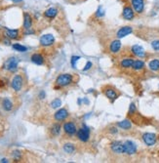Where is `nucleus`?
<instances>
[{
  "mask_svg": "<svg viewBox=\"0 0 159 163\" xmlns=\"http://www.w3.org/2000/svg\"><path fill=\"white\" fill-rule=\"evenodd\" d=\"M72 75L69 74V73H63V74H60L56 79V83L59 87H66L68 86L69 84L72 82Z\"/></svg>",
  "mask_w": 159,
  "mask_h": 163,
  "instance_id": "nucleus-1",
  "label": "nucleus"
},
{
  "mask_svg": "<svg viewBox=\"0 0 159 163\" xmlns=\"http://www.w3.org/2000/svg\"><path fill=\"white\" fill-rule=\"evenodd\" d=\"M77 138L81 142H87L90 138V129L86 125H83L77 132Z\"/></svg>",
  "mask_w": 159,
  "mask_h": 163,
  "instance_id": "nucleus-2",
  "label": "nucleus"
},
{
  "mask_svg": "<svg viewBox=\"0 0 159 163\" xmlns=\"http://www.w3.org/2000/svg\"><path fill=\"white\" fill-rule=\"evenodd\" d=\"M18 60H17L15 57H12V58H9L8 60L4 63V68L11 72L13 71H16L17 68H18Z\"/></svg>",
  "mask_w": 159,
  "mask_h": 163,
  "instance_id": "nucleus-3",
  "label": "nucleus"
},
{
  "mask_svg": "<svg viewBox=\"0 0 159 163\" xmlns=\"http://www.w3.org/2000/svg\"><path fill=\"white\" fill-rule=\"evenodd\" d=\"M23 84H24V78L22 75H15L14 78L12 79V82H11V86L12 88L14 89L15 91H21L22 87H23Z\"/></svg>",
  "mask_w": 159,
  "mask_h": 163,
  "instance_id": "nucleus-4",
  "label": "nucleus"
},
{
  "mask_svg": "<svg viewBox=\"0 0 159 163\" xmlns=\"http://www.w3.org/2000/svg\"><path fill=\"white\" fill-rule=\"evenodd\" d=\"M123 147H124V154H129V155H132V154H136L137 147L133 142H131V141H127V142L124 143Z\"/></svg>",
  "mask_w": 159,
  "mask_h": 163,
  "instance_id": "nucleus-5",
  "label": "nucleus"
},
{
  "mask_svg": "<svg viewBox=\"0 0 159 163\" xmlns=\"http://www.w3.org/2000/svg\"><path fill=\"white\" fill-rule=\"evenodd\" d=\"M54 42H55L54 35H52L50 33L44 34V35H42L40 37V44L44 47H48V46L53 45Z\"/></svg>",
  "mask_w": 159,
  "mask_h": 163,
  "instance_id": "nucleus-6",
  "label": "nucleus"
},
{
  "mask_svg": "<svg viewBox=\"0 0 159 163\" xmlns=\"http://www.w3.org/2000/svg\"><path fill=\"white\" fill-rule=\"evenodd\" d=\"M143 140L145 145H153L156 143V135L153 133H145L143 135Z\"/></svg>",
  "mask_w": 159,
  "mask_h": 163,
  "instance_id": "nucleus-7",
  "label": "nucleus"
},
{
  "mask_svg": "<svg viewBox=\"0 0 159 163\" xmlns=\"http://www.w3.org/2000/svg\"><path fill=\"white\" fill-rule=\"evenodd\" d=\"M131 2H132V6L134 10H135V12L141 14L143 11V8H145L143 0H131Z\"/></svg>",
  "mask_w": 159,
  "mask_h": 163,
  "instance_id": "nucleus-8",
  "label": "nucleus"
},
{
  "mask_svg": "<svg viewBox=\"0 0 159 163\" xmlns=\"http://www.w3.org/2000/svg\"><path fill=\"white\" fill-rule=\"evenodd\" d=\"M64 132H66V134H68V135H70V136L74 135L76 132H77L76 126L72 122H66V123H64Z\"/></svg>",
  "mask_w": 159,
  "mask_h": 163,
  "instance_id": "nucleus-9",
  "label": "nucleus"
},
{
  "mask_svg": "<svg viewBox=\"0 0 159 163\" xmlns=\"http://www.w3.org/2000/svg\"><path fill=\"white\" fill-rule=\"evenodd\" d=\"M111 150L114 154H124V147H123V143L119 142V141H115L111 144Z\"/></svg>",
  "mask_w": 159,
  "mask_h": 163,
  "instance_id": "nucleus-10",
  "label": "nucleus"
},
{
  "mask_svg": "<svg viewBox=\"0 0 159 163\" xmlns=\"http://www.w3.org/2000/svg\"><path fill=\"white\" fill-rule=\"evenodd\" d=\"M68 116V112L66 110V108H61V110H59L54 115L55 119H56L57 121H62V120H64Z\"/></svg>",
  "mask_w": 159,
  "mask_h": 163,
  "instance_id": "nucleus-11",
  "label": "nucleus"
},
{
  "mask_svg": "<svg viewBox=\"0 0 159 163\" xmlns=\"http://www.w3.org/2000/svg\"><path fill=\"white\" fill-rule=\"evenodd\" d=\"M131 50H132V53L134 54V55L139 57V58H143V57L145 56V49L140 45H134Z\"/></svg>",
  "mask_w": 159,
  "mask_h": 163,
  "instance_id": "nucleus-12",
  "label": "nucleus"
},
{
  "mask_svg": "<svg viewBox=\"0 0 159 163\" xmlns=\"http://www.w3.org/2000/svg\"><path fill=\"white\" fill-rule=\"evenodd\" d=\"M133 32V28L131 26H123L117 31V37L118 38H123L125 36L129 35L130 33Z\"/></svg>",
  "mask_w": 159,
  "mask_h": 163,
  "instance_id": "nucleus-13",
  "label": "nucleus"
},
{
  "mask_svg": "<svg viewBox=\"0 0 159 163\" xmlns=\"http://www.w3.org/2000/svg\"><path fill=\"white\" fill-rule=\"evenodd\" d=\"M134 11L133 9L131 8V7L129 6H126L124 7L123 9V18L125 20H127V21H131V20L134 19Z\"/></svg>",
  "mask_w": 159,
  "mask_h": 163,
  "instance_id": "nucleus-14",
  "label": "nucleus"
},
{
  "mask_svg": "<svg viewBox=\"0 0 159 163\" xmlns=\"http://www.w3.org/2000/svg\"><path fill=\"white\" fill-rule=\"evenodd\" d=\"M121 49V42L119 40H113L109 45V50H110L111 53L116 54L120 51Z\"/></svg>",
  "mask_w": 159,
  "mask_h": 163,
  "instance_id": "nucleus-15",
  "label": "nucleus"
},
{
  "mask_svg": "<svg viewBox=\"0 0 159 163\" xmlns=\"http://www.w3.org/2000/svg\"><path fill=\"white\" fill-rule=\"evenodd\" d=\"M32 26V19L30 15L24 13V29H30Z\"/></svg>",
  "mask_w": 159,
  "mask_h": 163,
  "instance_id": "nucleus-16",
  "label": "nucleus"
},
{
  "mask_svg": "<svg viewBox=\"0 0 159 163\" xmlns=\"http://www.w3.org/2000/svg\"><path fill=\"white\" fill-rule=\"evenodd\" d=\"M31 62L37 66H41L44 64V58L40 54H33L31 56Z\"/></svg>",
  "mask_w": 159,
  "mask_h": 163,
  "instance_id": "nucleus-17",
  "label": "nucleus"
},
{
  "mask_svg": "<svg viewBox=\"0 0 159 163\" xmlns=\"http://www.w3.org/2000/svg\"><path fill=\"white\" fill-rule=\"evenodd\" d=\"M5 34L9 39H16L19 36V30L18 29H9L5 28Z\"/></svg>",
  "mask_w": 159,
  "mask_h": 163,
  "instance_id": "nucleus-18",
  "label": "nucleus"
},
{
  "mask_svg": "<svg viewBox=\"0 0 159 163\" xmlns=\"http://www.w3.org/2000/svg\"><path fill=\"white\" fill-rule=\"evenodd\" d=\"M105 95L106 96V98H108L109 100H111V101H114V100H116L118 97V95H117V93L115 92V90L112 88H108L105 91Z\"/></svg>",
  "mask_w": 159,
  "mask_h": 163,
  "instance_id": "nucleus-19",
  "label": "nucleus"
},
{
  "mask_svg": "<svg viewBox=\"0 0 159 163\" xmlns=\"http://www.w3.org/2000/svg\"><path fill=\"white\" fill-rule=\"evenodd\" d=\"M57 14H58V10L56 8H49L44 12V16L49 19H54L57 16Z\"/></svg>",
  "mask_w": 159,
  "mask_h": 163,
  "instance_id": "nucleus-20",
  "label": "nucleus"
},
{
  "mask_svg": "<svg viewBox=\"0 0 159 163\" xmlns=\"http://www.w3.org/2000/svg\"><path fill=\"white\" fill-rule=\"evenodd\" d=\"M2 106H3V108L6 112H10V110H12V108H13V103H12L8 98L4 99L3 102H2Z\"/></svg>",
  "mask_w": 159,
  "mask_h": 163,
  "instance_id": "nucleus-21",
  "label": "nucleus"
},
{
  "mask_svg": "<svg viewBox=\"0 0 159 163\" xmlns=\"http://www.w3.org/2000/svg\"><path fill=\"white\" fill-rule=\"evenodd\" d=\"M117 126H118V127H120V128H122V129H124V130H129L131 127H132V123L129 121V120L125 119V120H123V121L118 122Z\"/></svg>",
  "mask_w": 159,
  "mask_h": 163,
  "instance_id": "nucleus-22",
  "label": "nucleus"
},
{
  "mask_svg": "<svg viewBox=\"0 0 159 163\" xmlns=\"http://www.w3.org/2000/svg\"><path fill=\"white\" fill-rule=\"evenodd\" d=\"M133 63H134V60L133 59H124V60L121 62V66L124 68H132L133 66Z\"/></svg>",
  "mask_w": 159,
  "mask_h": 163,
  "instance_id": "nucleus-23",
  "label": "nucleus"
},
{
  "mask_svg": "<svg viewBox=\"0 0 159 163\" xmlns=\"http://www.w3.org/2000/svg\"><path fill=\"white\" fill-rule=\"evenodd\" d=\"M143 66H145V63L141 60H138V61H134L132 68L135 70H141L143 68Z\"/></svg>",
  "mask_w": 159,
  "mask_h": 163,
  "instance_id": "nucleus-24",
  "label": "nucleus"
},
{
  "mask_svg": "<svg viewBox=\"0 0 159 163\" xmlns=\"http://www.w3.org/2000/svg\"><path fill=\"white\" fill-rule=\"evenodd\" d=\"M74 149H75L74 145L71 144V143H66V144L64 145V152H66V154H72L74 152Z\"/></svg>",
  "mask_w": 159,
  "mask_h": 163,
  "instance_id": "nucleus-25",
  "label": "nucleus"
},
{
  "mask_svg": "<svg viewBox=\"0 0 159 163\" xmlns=\"http://www.w3.org/2000/svg\"><path fill=\"white\" fill-rule=\"evenodd\" d=\"M148 66H150V68L151 70L153 71H157L159 70V61L158 60H152L150 63V65H148Z\"/></svg>",
  "mask_w": 159,
  "mask_h": 163,
  "instance_id": "nucleus-26",
  "label": "nucleus"
},
{
  "mask_svg": "<svg viewBox=\"0 0 159 163\" xmlns=\"http://www.w3.org/2000/svg\"><path fill=\"white\" fill-rule=\"evenodd\" d=\"M60 132H61V125L58 124V123H56V124H54L53 126H52V128H51L52 135L58 136L60 134Z\"/></svg>",
  "mask_w": 159,
  "mask_h": 163,
  "instance_id": "nucleus-27",
  "label": "nucleus"
},
{
  "mask_svg": "<svg viewBox=\"0 0 159 163\" xmlns=\"http://www.w3.org/2000/svg\"><path fill=\"white\" fill-rule=\"evenodd\" d=\"M62 105V101L60 100V99H55L54 101H52L51 102V108H58L61 107Z\"/></svg>",
  "mask_w": 159,
  "mask_h": 163,
  "instance_id": "nucleus-28",
  "label": "nucleus"
},
{
  "mask_svg": "<svg viewBox=\"0 0 159 163\" xmlns=\"http://www.w3.org/2000/svg\"><path fill=\"white\" fill-rule=\"evenodd\" d=\"M13 49H15L16 51H19V52H26L27 49H26V46H23V45H21V44H14L13 45Z\"/></svg>",
  "mask_w": 159,
  "mask_h": 163,
  "instance_id": "nucleus-29",
  "label": "nucleus"
},
{
  "mask_svg": "<svg viewBox=\"0 0 159 163\" xmlns=\"http://www.w3.org/2000/svg\"><path fill=\"white\" fill-rule=\"evenodd\" d=\"M21 156H22V154L19 150H15V152H13V154H12V157H13V159H15L16 161H19V160L21 159Z\"/></svg>",
  "mask_w": 159,
  "mask_h": 163,
  "instance_id": "nucleus-30",
  "label": "nucleus"
},
{
  "mask_svg": "<svg viewBox=\"0 0 159 163\" xmlns=\"http://www.w3.org/2000/svg\"><path fill=\"white\" fill-rule=\"evenodd\" d=\"M151 47L153 48V50L159 51V40H154L151 43Z\"/></svg>",
  "mask_w": 159,
  "mask_h": 163,
  "instance_id": "nucleus-31",
  "label": "nucleus"
},
{
  "mask_svg": "<svg viewBox=\"0 0 159 163\" xmlns=\"http://www.w3.org/2000/svg\"><path fill=\"white\" fill-rule=\"evenodd\" d=\"M79 59H80V57H79V56H73L72 58H71V66H72L73 68H75L76 62H77Z\"/></svg>",
  "mask_w": 159,
  "mask_h": 163,
  "instance_id": "nucleus-32",
  "label": "nucleus"
},
{
  "mask_svg": "<svg viewBox=\"0 0 159 163\" xmlns=\"http://www.w3.org/2000/svg\"><path fill=\"white\" fill-rule=\"evenodd\" d=\"M97 17H101V16H104L105 15V11L103 10V7L100 6L99 7V9H98V11H97Z\"/></svg>",
  "mask_w": 159,
  "mask_h": 163,
  "instance_id": "nucleus-33",
  "label": "nucleus"
},
{
  "mask_svg": "<svg viewBox=\"0 0 159 163\" xmlns=\"http://www.w3.org/2000/svg\"><path fill=\"white\" fill-rule=\"evenodd\" d=\"M136 112V106L135 103H131L130 108H129V114H133Z\"/></svg>",
  "mask_w": 159,
  "mask_h": 163,
  "instance_id": "nucleus-34",
  "label": "nucleus"
},
{
  "mask_svg": "<svg viewBox=\"0 0 159 163\" xmlns=\"http://www.w3.org/2000/svg\"><path fill=\"white\" fill-rule=\"evenodd\" d=\"M92 66H93V65H92L91 62H87L86 65H85V68H83V70L84 71H87L88 70H90V68H92Z\"/></svg>",
  "mask_w": 159,
  "mask_h": 163,
  "instance_id": "nucleus-35",
  "label": "nucleus"
},
{
  "mask_svg": "<svg viewBox=\"0 0 159 163\" xmlns=\"http://www.w3.org/2000/svg\"><path fill=\"white\" fill-rule=\"evenodd\" d=\"M110 133H112V134H116V133H117V129H116L115 127L110 128Z\"/></svg>",
  "mask_w": 159,
  "mask_h": 163,
  "instance_id": "nucleus-36",
  "label": "nucleus"
},
{
  "mask_svg": "<svg viewBox=\"0 0 159 163\" xmlns=\"http://www.w3.org/2000/svg\"><path fill=\"white\" fill-rule=\"evenodd\" d=\"M44 97H45V93L42 91V92H40V94H39V98L40 99H43Z\"/></svg>",
  "mask_w": 159,
  "mask_h": 163,
  "instance_id": "nucleus-37",
  "label": "nucleus"
},
{
  "mask_svg": "<svg viewBox=\"0 0 159 163\" xmlns=\"http://www.w3.org/2000/svg\"><path fill=\"white\" fill-rule=\"evenodd\" d=\"M4 86H5V82H4L3 80L0 79V88H3Z\"/></svg>",
  "mask_w": 159,
  "mask_h": 163,
  "instance_id": "nucleus-38",
  "label": "nucleus"
},
{
  "mask_svg": "<svg viewBox=\"0 0 159 163\" xmlns=\"http://www.w3.org/2000/svg\"><path fill=\"white\" fill-rule=\"evenodd\" d=\"M12 1H14V2H21L22 0H12Z\"/></svg>",
  "mask_w": 159,
  "mask_h": 163,
  "instance_id": "nucleus-39",
  "label": "nucleus"
},
{
  "mask_svg": "<svg viewBox=\"0 0 159 163\" xmlns=\"http://www.w3.org/2000/svg\"><path fill=\"white\" fill-rule=\"evenodd\" d=\"M1 161H2V162H7V159H2Z\"/></svg>",
  "mask_w": 159,
  "mask_h": 163,
  "instance_id": "nucleus-40",
  "label": "nucleus"
}]
</instances>
